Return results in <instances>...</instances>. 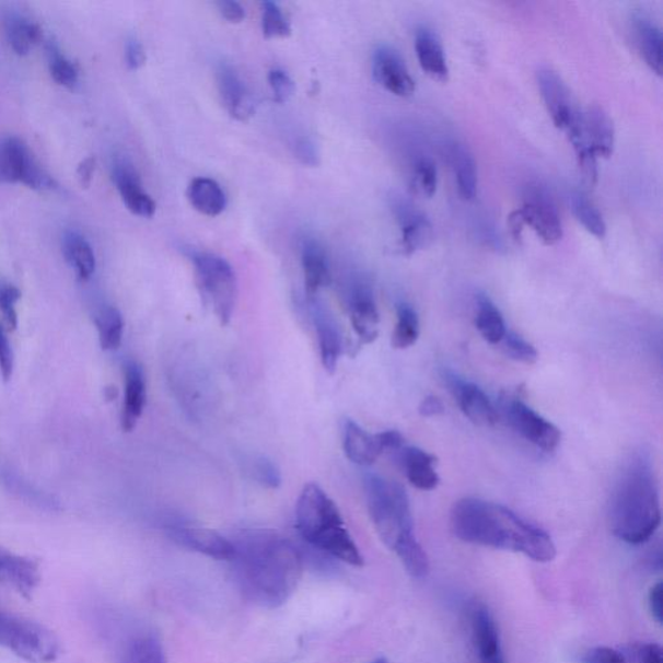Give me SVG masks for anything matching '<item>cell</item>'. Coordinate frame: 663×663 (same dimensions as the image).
I'll use <instances>...</instances> for the list:
<instances>
[{
	"label": "cell",
	"instance_id": "6da1fadb",
	"mask_svg": "<svg viewBox=\"0 0 663 663\" xmlns=\"http://www.w3.org/2000/svg\"><path fill=\"white\" fill-rule=\"evenodd\" d=\"M235 546L237 582L249 602L278 608L292 596L302 575V557L291 542L266 531L244 533Z\"/></svg>",
	"mask_w": 663,
	"mask_h": 663
},
{
	"label": "cell",
	"instance_id": "7a4b0ae2",
	"mask_svg": "<svg viewBox=\"0 0 663 663\" xmlns=\"http://www.w3.org/2000/svg\"><path fill=\"white\" fill-rule=\"evenodd\" d=\"M451 528L456 538L469 545L522 554L537 562H549L556 557L549 534L507 507L488 500H458L451 511Z\"/></svg>",
	"mask_w": 663,
	"mask_h": 663
},
{
	"label": "cell",
	"instance_id": "3957f363",
	"mask_svg": "<svg viewBox=\"0 0 663 663\" xmlns=\"http://www.w3.org/2000/svg\"><path fill=\"white\" fill-rule=\"evenodd\" d=\"M608 520L613 534L629 545L651 539L661 525V500L654 464L647 450L633 451L618 472L610 492Z\"/></svg>",
	"mask_w": 663,
	"mask_h": 663
},
{
	"label": "cell",
	"instance_id": "277c9868",
	"mask_svg": "<svg viewBox=\"0 0 663 663\" xmlns=\"http://www.w3.org/2000/svg\"><path fill=\"white\" fill-rule=\"evenodd\" d=\"M367 507L373 526L384 545L398 556L408 574L422 580L429 573V559L415 537L414 520L404 486L377 475L364 478Z\"/></svg>",
	"mask_w": 663,
	"mask_h": 663
},
{
	"label": "cell",
	"instance_id": "5b68a950",
	"mask_svg": "<svg viewBox=\"0 0 663 663\" xmlns=\"http://www.w3.org/2000/svg\"><path fill=\"white\" fill-rule=\"evenodd\" d=\"M295 525L310 546L361 568L364 560L334 500L319 485L307 484L295 507Z\"/></svg>",
	"mask_w": 663,
	"mask_h": 663
},
{
	"label": "cell",
	"instance_id": "8992f818",
	"mask_svg": "<svg viewBox=\"0 0 663 663\" xmlns=\"http://www.w3.org/2000/svg\"><path fill=\"white\" fill-rule=\"evenodd\" d=\"M195 267L197 288L203 303L211 309L222 326H228L234 315L237 300V280L234 269L217 254L194 252L189 254Z\"/></svg>",
	"mask_w": 663,
	"mask_h": 663
},
{
	"label": "cell",
	"instance_id": "52a82bcc",
	"mask_svg": "<svg viewBox=\"0 0 663 663\" xmlns=\"http://www.w3.org/2000/svg\"><path fill=\"white\" fill-rule=\"evenodd\" d=\"M0 647L30 663L58 660L60 640L48 627L0 609Z\"/></svg>",
	"mask_w": 663,
	"mask_h": 663
},
{
	"label": "cell",
	"instance_id": "ba28073f",
	"mask_svg": "<svg viewBox=\"0 0 663 663\" xmlns=\"http://www.w3.org/2000/svg\"><path fill=\"white\" fill-rule=\"evenodd\" d=\"M500 414L514 432L535 447L554 453L561 442L560 429L527 406L517 395L503 394L499 400Z\"/></svg>",
	"mask_w": 663,
	"mask_h": 663
},
{
	"label": "cell",
	"instance_id": "9c48e42d",
	"mask_svg": "<svg viewBox=\"0 0 663 663\" xmlns=\"http://www.w3.org/2000/svg\"><path fill=\"white\" fill-rule=\"evenodd\" d=\"M0 182L20 183L34 190L56 188L53 176L39 165L23 139H0Z\"/></svg>",
	"mask_w": 663,
	"mask_h": 663
},
{
	"label": "cell",
	"instance_id": "30bf717a",
	"mask_svg": "<svg viewBox=\"0 0 663 663\" xmlns=\"http://www.w3.org/2000/svg\"><path fill=\"white\" fill-rule=\"evenodd\" d=\"M525 224L546 245H554L562 239V224L559 210L545 187L531 185L526 187L524 203L520 208Z\"/></svg>",
	"mask_w": 663,
	"mask_h": 663
},
{
	"label": "cell",
	"instance_id": "8fae6325",
	"mask_svg": "<svg viewBox=\"0 0 663 663\" xmlns=\"http://www.w3.org/2000/svg\"><path fill=\"white\" fill-rule=\"evenodd\" d=\"M373 79L400 97L411 96L415 91V81L402 55L392 46L383 45L375 49L372 56Z\"/></svg>",
	"mask_w": 663,
	"mask_h": 663
},
{
	"label": "cell",
	"instance_id": "7c38bea8",
	"mask_svg": "<svg viewBox=\"0 0 663 663\" xmlns=\"http://www.w3.org/2000/svg\"><path fill=\"white\" fill-rule=\"evenodd\" d=\"M444 383L454 394L458 406L467 418L479 427L496 426L499 415L496 406L491 404L488 395L474 383L457 377L454 372L444 370L442 373Z\"/></svg>",
	"mask_w": 663,
	"mask_h": 663
},
{
	"label": "cell",
	"instance_id": "4fadbf2b",
	"mask_svg": "<svg viewBox=\"0 0 663 663\" xmlns=\"http://www.w3.org/2000/svg\"><path fill=\"white\" fill-rule=\"evenodd\" d=\"M112 179L125 207L133 216L152 218L156 213V202L146 193L137 168L129 159L118 156L113 161Z\"/></svg>",
	"mask_w": 663,
	"mask_h": 663
},
{
	"label": "cell",
	"instance_id": "5bb4252c",
	"mask_svg": "<svg viewBox=\"0 0 663 663\" xmlns=\"http://www.w3.org/2000/svg\"><path fill=\"white\" fill-rule=\"evenodd\" d=\"M348 307L351 326L359 338V342L367 345L376 341L380 314L370 283L361 279L352 283L348 294Z\"/></svg>",
	"mask_w": 663,
	"mask_h": 663
},
{
	"label": "cell",
	"instance_id": "9a60e30c",
	"mask_svg": "<svg viewBox=\"0 0 663 663\" xmlns=\"http://www.w3.org/2000/svg\"><path fill=\"white\" fill-rule=\"evenodd\" d=\"M537 77L540 95L549 116L557 129L566 131L581 109L577 107L567 83L555 70L542 68Z\"/></svg>",
	"mask_w": 663,
	"mask_h": 663
},
{
	"label": "cell",
	"instance_id": "2e32d148",
	"mask_svg": "<svg viewBox=\"0 0 663 663\" xmlns=\"http://www.w3.org/2000/svg\"><path fill=\"white\" fill-rule=\"evenodd\" d=\"M168 534L178 545L221 561H232L235 557L234 543L211 528L195 525H174Z\"/></svg>",
	"mask_w": 663,
	"mask_h": 663
},
{
	"label": "cell",
	"instance_id": "e0dca14e",
	"mask_svg": "<svg viewBox=\"0 0 663 663\" xmlns=\"http://www.w3.org/2000/svg\"><path fill=\"white\" fill-rule=\"evenodd\" d=\"M40 583L39 566L30 557L0 548V584L31 601Z\"/></svg>",
	"mask_w": 663,
	"mask_h": 663
},
{
	"label": "cell",
	"instance_id": "ac0fdd59",
	"mask_svg": "<svg viewBox=\"0 0 663 663\" xmlns=\"http://www.w3.org/2000/svg\"><path fill=\"white\" fill-rule=\"evenodd\" d=\"M217 86L224 108L237 121H248L256 112V102L235 68L222 62L217 69Z\"/></svg>",
	"mask_w": 663,
	"mask_h": 663
},
{
	"label": "cell",
	"instance_id": "d6986e66",
	"mask_svg": "<svg viewBox=\"0 0 663 663\" xmlns=\"http://www.w3.org/2000/svg\"><path fill=\"white\" fill-rule=\"evenodd\" d=\"M400 224V249L406 256L426 249L433 242V225L428 218L410 203L400 201L395 206Z\"/></svg>",
	"mask_w": 663,
	"mask_h": 663
},
{
	"label": "cell",
	"instance_id": "ffe728a7",
	"mask_svg": "<svg viewBox=\"0 0 663 663\" xmlns=\"http://www.w3.org/2000/svg\"><path fill=\"white\" fill-rule=\"evenodd\" d=\"M310 303H312L313 319L317 340H319L322 364L324 370L335 373L342 351L340 328H338L334 316H332L328 309L321 301H317L315 298L310 300Z\"/></svg>",
	"mask_w": 663,
	"mask_h": 663
},
{
	"label": "cell",
	"instance_id": "44dd1931",
	"mask_svg": "<svg viewBox=\"0 0 663 663\" xmlns=\"http://www.w3.org/2000/svg\"><path fill=\"white\" fill-rule=\"evenodd\" d=\"M301 264L309 300L316 298L321 289L330 283L329 260L326 248L315 237L303 239Z\"/></svg>",
	"mask_w": 663,
	"mask_h": 663
},
{
	"label": "cell",
	"instance_id": "7402d4cb",
	"mask_svg": "<svg viewBox=\"0 0 663 663\" xmlns=\"http://www.w3.org/2000/svg\"><path fill=\"white\" fill-rule=\"evenodd\" d=\"M398 461L405 475L416 489L432 491L440 485L441 478L435 469L437 457L428 451L404 446L398 451Z\"/></svg>",
	"mask_w": 663,
	"mask_h": 663
},
{
	"label": "cell",
	"instance_id": "603a6c76",
	"mask_svg": "<svg viewBox=\"0 0 663 663\" xmlns=\"http://www.w3.org/2000/svg\"><path fill=\"white\" fill-rule=\"evenodd\" d=\"M147 402L146 377L136 362L125 364V400L121 415L124 432H132L142 418Z\"/></svg>",
	"mask_w": 663,
	"mask_h": 663
},
{
	"label": "cell",
	"instance_id": "cb8c5ba5",
	"mask_svg": "<svg viewBox=\"0 0 663 663\" xmlns=\"http://www.w3.org/2000/svg\"><path fill=\"white\" fill-rule=\"evenodd\" d=\"M583 132L597 158L608 159L615 150L616 130L612 118L598 105L582 113Z\"/></svg>",
	"mask_w": 663,
	"mask_h": 663
},
{
	"label": "cell",
	"instance_id": "d4e9b609",
	"mask_svg": "<svg viewBox=\"0 0 663 663\" xmlns=\"http://www.w3.org/2000/svg\"><path fill=\"white\" fill-rule=\"evenodd\" d=\"M415 48L420 67L430 79L447 82L450 70L439 34L427 26L419 27L416 32Z\"/></svg>",
	"mask_w": 663,
	"mask_h": 663
},
{
	"label": "cell",
	"instance_id": "484cf974",
	"mask_svg": "<svg viewBox=\"0 0 663 663\" xmlns=\"http://www.w3.org/2000/svg\"><path fill=\"white\" fill-rule=\"evenodd\" d=\"M472 631L482 663H505L498 626L485 606H477L472 613Z\"/></svg>",
	"mask_w": 663,
	"mask_h": 663
},
{
	"label": "cell",
	"instance_id": "4316f807",
	"mask_svg": "<svg viewBox=\"0 0 663 663\" xmlns=\"http://www.w3.org/2000/svg\"><path fill=\"white\" fill-rule=\"evenodd\" d=\"M342 443L349 461L361 467H370L375 464L380 455L384 453L376 434L365 432L361 426L350 419L345 420Z\"/></svg>",
	"mask_w": 663,
	"mask_h": 663
},
{
	"label": "cell",
	"instance_id": "83f0119b",
	"mask_svg": "<svg viewBox=\"0 0 663 663\" xmlns=\"http://www.w3.org/2000/svg\"><path fill=\"white\" fill-rule=\"evenodd\" d=\"M635 39L647 66L658 75L662 74V33L652 19L638 13L633 18Z\"/></svg>",
	"mask_w": 663,
	"mask_h": 663
},
{
	"label": "cell",
	"instance_id": "f1b7e54d",
	"mask_svg": "<svg viewBox=\"0 0 663 663\" xmlns=\"http://www.w3.org/2000/svg\"><path fill=\"white\" fill-rule=\"evenodd\" d=\"M449 159L455 174L458 195L464 200H474L478 185L477 164L474 154L467 146L454 142L450 146Z\"/></svg>",
	"mask_w": 663,
	"mask_h": 663
},
{
	"label": "cell",
	"instance_id": "f546056e",
	"mask_svg": "<svg viewBox=\"0 0 663 663\" xmlns=\"http://www.w3.org/2000/svg\"><path fill=\"white\" fill-rule=\"evenodd\" d=\"M187 199L195 210L208 217L222 214L228 206L222 187L214 179L203 178V176L189 183Z\"/></svg>",
	"mask_w": 663,
	"mask_h": 663
},
{
	"label": "cell",
	"instance_id": "4dcf8cb0",
	"mask_svg": "<svg viewBox=\"0 0 663 663\" xmlns=\"http://www.w3.org/2000/svg\"><path fill=\"white\" fill-rule=\"evenodd\" d=\"M62 253L74 270L77 278L88 281L96 270V257L93 246L80 232L68 231L62 237Z\"/></svg>",
	"mask_w": 663,
	"mask_h": 663
},
{
	"label": "cell",
	"instance_id": "1f68e13d",
	"mask_svg": "<svg viewBox=\"0 0 663 663\" xmlns=\"http://www.w3.org/2000/svg\"><path fill=\"white\" fill-rule=\"evenodd\" d=\"M4 31L13 53L19 56L30 55L32 49L44 38L40 26L30 18L20 15V13H11L5 18Z\"/></svg>",
	"mask_w": 663,
	"mask_h": 663
},
{
	"label": "cell",
	"instance_id": "d6a6232c",
	"mask_svg": "<svg viewBox=\"0 0 663 663\" xmlns=\"http://www.w3.org/2000/svg\"><path fill=\"white\" fill-rule=\"evenodd\" d=\"M476 327L485 341L492 345L502 342L507 335L505 321L500 310L488 294L479 293L476 299Z\"/></svg>",
	"mask_w": 663,
	"mask_h": 663
},
{
	"label": "cell",
	"instance_id": "836d02e7",
	"mask_svg": "<svg viewBox=\"0 0 663 663\" xmlns=\"http://www.w3.org/2000/svg\"><path fill=\"white\" fill-rule=\"evenodd\" d=\"M94 322L103 350H117L121 347L125 322L118 309L115 306L102 307L95 314Z\"/></svg>",
	"mask_w": 663,
	"mask_h": 663
},
{
	"label": "cell",
	"instance_id": "e575fe53",
	"mask_svg": "<svg viewBox=\"0 0 663 663\" xmlns=\"http://www.w3.org/2000/svg\"><path fill=\"white\" fill-rule=\"evenodd\" d=\"M420 335L418 313L408 303L402 302L397 307V324L392 336V347L405 350L414 347Z\"/></svg>",
	"mask_w": 663,
	"mask_h": 663
},
{
	"label": "cell",
	"instance_id": "d590c367",
	"mask_svg": "<svg viewBox=\"0 0 663 663\" xmlns=\"http://www.w3.org/2000/svg\"><path fill=\"white\" fill-rule=\"evenodd\" d=\"M121 663H167V659L160 639L143 635L126 645Z\"/></svg>",
	"mask_w": 663,
	"mask_h": 663
},
{
	"label": "cell",
	"instance_id": "8d00e7d4",
	"mask_svg": "<svg viewBox=\"0 0 663 663\" xmlns=\"http://www.w3.org/2000/svg\"><path fill=\"white\" fill-rule=\"evenodd\" d=\"M571 210L585 230L598 239L606 234V224L601 211L589 200V197L582 193H575L570 197Z\"/></svg>",
	"mask_w": 663,
	"mask_h": 663
},
{
	"label": "cell",
	"instance_id": "74e56055",
	"mask_svg": "<svg viewBox=\"0 0 663 663\" xmlns=\"http://www.w3.org/2000/svg\"><path fill=\"white\" fill-rule=\"evenodd\" d=\"M47 51L49 73H51L53 80L62 88L74 90L80 81L79 69H77L75 63L70 61L53 42H49Z\"/></svg>",
	"mask_w": 663,
	"mask_h": 663
},
{
	"label": "cell",
	"instance_id": "f35d334b",
	"mask_svg": "<svg viewBox=\"0 0 663 663\" xmlns=\"http://www.w3.org/2000/svg\"><path fill=\"white\" fill-rule=\"evenodd\" d=\"M244 468L246 474L264 488L278 489L281 484L280 469L269 457L264 455L245 457Z\"/></svg>",
	"mask_w": 663,
	"mask_h": 663
},
{
	"label": "cell",
	"instance_id": "ab89813d",
	"mask_svg": "<svg viewBox=\"0 0 663 663\" xmlns=\"http://www.w3.org/2000/svg\"><path fill=\"white\" fill-rule=\"evenodd\" d=\"M439 185V174L434 162L428 158H420L415 162L410 188L416 196L430 199L435 194Z\"/></svg>",
	"mask_w": 663,
	"mask_h": 663
},
{
	"label": "cell",
	"instance_id": "60d3db41",
	"mask_svg": "<svg viewBox=\"0 0 663 663\" xmlns=\"http://www.w3.org/2000/svg\"><path fill=\"white\" fill-rule=\"evenodd\" d=\"M263 32L266 38H287L292 34L291 24L278 3H263Z\"/></svg>",
	"mask_w": 663,
	"mask_h": 663
},
{
	"label": "cell",
	"instance_id": "b9f144b4",
	"mask_svg": "<svg viewBox=\"0 0 663 663\" xmlns=\"http://www.w3.org/2000/svg\"><path fill=\"white\" fill-rule=\"evenodd\" d=\"M502 349L508 357L513 361L534 364L538 361V351L531 342H527L524 337H521L514 332L508 330L502 342Z\"/></svg>",
	"mask_w": 663,
	"mask_h": 663
},
{
	"label": "cell",
	"instance_id": "7bdbcfd3",
	"mask_svg": "<svg viewBox=\"0 0 663 663\" xmlns=\"http://www.w3.org/2000/svg\"><path fill=\"white\" fill-rule=\"evenodd\" d=\"M21 300L20 289L13 286L0 287V312H2L7 328L15 330L18 328L16 305Z\"/></svg>",
	"mask_w": 663,
	"mask_h": 663
},
{
	"label": "cell",
	"instance_id": "ee69618b",
	"mask_svg": "<svg viewBox=\"0 0 663 663\" xmlns=\"http://www.w3.org/2000/svg\"><path fill=\"white\" fill-rule=\"evenodd\" d=\"M269 83L272 90L274 98L278 103H287L294 94V81L283 69H272L269 73Z\"/></svg>",
	"mask_w": 663,
	"mask_h": 663
},
{
	"label": "cell",
	"instance_id": "f6af8a7d",
	"mask_svg": "<svg viewBox=\"0 0 663 663\" xmlns=\"http://www.w3.org/2000/svg\"><path fill=\"white\" fill-rule=\"evenodd\" d=\"M13 363H15V358H13L12 347L2 324H0V373H2L5 383L13 375Z\"/></svg>",
	"mask_w": 663,
	"mask_h": 663
},
{
	"label": "cell",
	"instance_id": "bcb514c9",
	"mask_svg": "<svg viewBox=\"0 0 663 663\" xmlns=\"http://www.w3.org/2000/svg\"><path fill=\"white\" fill-rule=\"evenodd\" d=\"M126 63L131 70H138L142 68L147 60L146 49L137 38H130L127 40L125 48Z\"/></svg>",
	"mask_w": 663,
	"mask_h": 663
},
{
	"label": "cell",
	"instance_id": "7dc6e473",
	"mask_svg": "<svg viewBox=\"0 0 663 663\" xmlns=\"http://www.w3.org/2000/svg\"><path fill=\"white\" fill-rule=\"evenodd\" d=\"M584 663H626L623 654L609 647H596L584 655Z\"/></svg>",
	"mask_w": 663,
	"mask_h": 663
},
{
	"label": "cell",
	"instance_id": "c3c4849f",
	"mask_svg": "<svg viewBox=\"0 0 663 663\" xmlns=\"http://www.w3.org/2000/svg\"><path fill=\"white\" fill-rule=\"evenodd\" d=\"M295 156H298L302 164L315 166L317 165L319 153H317V148L312 139L300 138L298 143H295Z\"/></svg>",
	"mask_w": 663,
	"mask_h": 663
},
{
	"label": "cell",
	"instance_id": "681fc988",
	"mask_svg": "<svg viewBox=\"0 0 663 663\" xmlns=\"http://www.w3.org/2000/svg\"><path fill=\"white\" fill-rule=\"evenodd\" d=\"M217 7L222 18L228 20L229 23H242L245 19L243 5L235 2V0H221V2L217 3Z\"/></svg>",
	"mask_w": 663,
	"mask_h": 663
},
{
	"label": "cell",
	"instance_id": "f907efd6",
	"mask_svg": "<svg viewBox=\"0 0 663 663\" xmlns=\"http://www.w3.org/2000/svg\"><path fill=\"white\" fill-rule=\"evenodd\" d=\"M376 437L383 451L398 453L405 446L404 435L397 432V430H385V432L377 433Z\"/></svg>",
	"mask_w": 663,
	"mask_h": 663
},
{
	"label": "cell",
	"instance_id": "816d5d0a",
	"mask_svg": "<svg viewBox=\"0 0 663 663\" xmlns=\"http://www.w3.org/2000/svg\"><path fill=\"white\" fill-rule=\"evenodd\" d=\"M649 608H651L652 616L655 623L662 625L663 620V584L662 582L655 583L649 592Z\"/></svg>",
	"mask_w": 663,
	"mask_h": 663
},
{
	"label": "cell",
	"instance_id": "f5cc1de1",
	"mask_svg": "<svg viewBox=\"0 0 663 663\" xmlns=\"http://www.w3.org/2000/svg\"><path fill=\"white\" fill-rule=\"evenodd\" d=\"M96 168V159L86 158L81 161L79 167H77V179H79L82 188H89L91 182H93Z\"/></svg>",
	"mask_w": 663,
	"mask_h": 663
},
{
	"label": "cell",
	"instance_id": "db71d44e",
	"mask_svg": "<svg viewBox=\"0 0 663 663\" xmlns=\"http://www.w3.org/2000/svg\"><path fill=\"white\" fill-rule=\"evenodd\" d=\"M419 412L422 418H434V416L444 414V406L440 398L434 397V395H428V397L421 400Z\"/></svg>",
	"mask_w": 663,
	"mask_h": 663
},
{
	"label": "cell",
	"instance_id": "11a10c76",
	"mask_svg": "<svg viewBox=\"0 0 663 663\" xmlns=\"http://www.w3.org/2000/svg\"><path fill=\"white\" fill-rule=\"evenodd\" d=\"M641 663H663V651L659 644H645L640 648Z\"/></svg>",
	"mask_w": 663,
	"mask_h": 663
},
{
	"label": "cell",
	"instance_id": "9f6ffc18",
	"mask_svg": "<svg viewBox=\"0 0 663 663\" xmlns=\"http://www.w3.org/2000/svg\"><path fill=\"white\" fill-rule=\"evenodd\" d=\"M508 222H510L511 234L513 236L514 242L521 243L522 232H524L526 224L524 218H522L520 209L513 211L510 217V221Z\"/></svg>",
	"mask_w": 663,
	"mask_h": 663
},
{
	"label": "cell",
	"instance_id": "6f0895ef",
	"mask_svg": "<svg viewBox=\"0 0 663 663\" xmlns=\"http://www.w3.org/2000/svg\"><path fill=\"white\" fill-rule=\"evenodd\" d=\"M370 663H392V662L387 661L386 659H379V660L370 662Z\"/></svg>",
	"mask_w": 663,
	"mask_h": 663
}]
</instances>
